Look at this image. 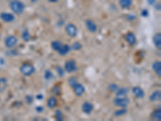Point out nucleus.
Segmentation results:
<instances>
[{
  "label": "nucleus",
  "mask_w": 161,
  "mask_h": 121,
  "mask_svg": "<svg viewBox=\"0 0 161 121\" xmlns=\"http://www.w3.org/2000/svg\"><path fill=\"white\" fill-rule=\"evenodd\" d=\"M10 8L16 15H21L24 11L25 6L24 3L19 0H11L10 2Z\"/></svg>",
  "instance_id": "obj_1"
},
{
  "label": "nucleus",
  "mask_w": 161,
  "mask_h": 121,
  "mask_svg": "<svg viewBox=\"0 0 161 121\" xmlns=\"http://www.w3.org/2000/svg\"><path fill=\"white\" fill-rule=\"evenodd\" d=\"M19 70H20V72H21L22 74L26 76V77L31 76L35 71V67L32 64H30V63H24L20 66Z\"/></svg>",
  "instance_id": "obj_2"
},
{
  "label": "nucleus",
  "mask_w": 161,
  "mask_h": 121,
  "mask_svg": "<svg viewBox=\"0 0 161 121\" xmlns=\"http://www.w3.org/2000/svg\"><path fill=\"white\" fill-rule=\"evenodd\" d=\"M114 104L119 108H127L130 103V99L126 97H116L114 99Z\"/></svg>",
  "instance_id": "obj_3"
},
{
  "label": "nucleus",
  "mask_w": 161,
  "mask_h": 121,
  "mask_svg": "<svg viewBox=\"0 0 161 121\" xmlns=\"http://www.w3.org/2000/svg\"><path fill=\"white\" fill-rule=\"evenodd\" d=\"M65 32L70 37H75L78 35V30L75 24L69 23L65 26Z\"/></svg>",
  "instance_id": "obj_4"
},
{
  "label": "nucleus",
  "mask_w": 161,
  "mask_h": 121,
  "mask_svg": "<svg viewBox=\"0 0 161 121\" xmlns=\"http://www.w3.org/2000/svg\"><path fill=\"white\" fill-rule=\"evenodd\" d=\"M18 43V39L15 36H7V37L5 38V40H4V44L7 48H14L15 46L17 45Z\"/></svg>",
  "instance_id": "obj_5"
},
{
  "label": "nucleus",
  "mask_w": 161,
  "mask_h": 121,
  "mask_svg": "<svg viewBox=\"0 0 161 121\" xmlns=\"http://www.w3.org/2000/svg\"><path fill=\"white\" fill-rule=\"evenodd\" d=\"M64 69L65 71L68 73H72L78 70V66H77V63L74 60H69L67 61L64 64Z\"/></svg>",
  "instance_id": "obj_6"
},
{
  "label": "nucleus",
  "mask_w": 161,
  "mask_h": 121,
  "mask_svg": "<svg viewBox=\"0 0 161 121\" xmlns=\"http://www.w3.org/2000/svg\"><path fill=\"white\" fill-rule=\"evenodd\" d=\"M72 91L74 92V94L77 95V96H81L82 94L85 93L86 91V89H85V86L82 85V84L80 83H77L74 85V86H72Z\"/></svg>",
  "instance_id": "obj_7"
},
{
  "label": "nucleus",
  "mask_w": 161,
  "mask_h": 121,
  "mask_svg": "<svg viewBox=\"0 0 161 121\" xmlns=\"http://www.w3.org/2000/svg\"><path fill=\"white\" fill-rule=\"evenodd\" d=\"M0 19L3 22L5 23H11L16 19V17L13 14L8 13V12H2L0 14Z\"/></svg>",
  "instance_id": "obj_8"
},
{
  "label": "nucleus",
  "mask_w": 161,
  "mask_h": 121,
  "mask_svg": "<svg viewBox=\"0 0 161 121\" xmlns=\"http://www.w3.org/2000/svg\"><path fill=\"white\" fill-rule=\"evenodd\" d=\"M85 23H86V28H87L89 32H92V33H94V32H97V24H95V22L93 21L92 19H86Z\"/></svg>",
  "instance_id": "obj_9"
},
{
  "label": "nucleus",
  "mask_w": 161,
  "mask_h": 121,
  "mask_svg": "<svg viewBox=\"0 0 161 121\" xmlns=\"http://www.w3.org/2000/svg\"><path fill=\"white\" fill-rule=\"evenodd\" d=\"M81 110L84 113H86L87 115L91 114V112L94 111V105L89 102H84L81 105Z\"/></svg>",
  "instance_id": "obj_10"
},
{
  "label": "nucleus",
  "mask_w": 161,
  "mask_h": 121,
  "mask_svg": "<svg viewBox=\"0 0 161 121\" xmlns=\"http://www.w3.org/2000/svg\"><path fill=\"white\" fill-rule=\"evenodd\" d=\"M132 93L134 94V95L138 99H143L145 95L144 91L143 90L140 86H134L132 89Z\"/></svg>",
  "instance_id": "obj_11"
},
{
  "label": "nucleus",
  "mask_w": 161,
  "mask_h": 121,
  "mask_svg": "<svg viewBox=\"0 0 161 121\" xmlns=\"http://www.w3.org/2000/svg\"><path fill=\"white\" fill-rule=\"evenodd\" d=\"M125 40L127 43L130 45H134L136 44V37H135V35H134L133 32H128L126 33V36H125Z\"/></svg>",
  "instance_id": "obj_12"
},
{
  "label": "nucleus",
  "mask_w": 161,
  "mask_h": 121,
  "mask_svg": "<svg viewBox=\"0 0 161 121\" xmlns=\"http://www.w3.org/2000/svg\"><path fill=\"white\" fill-rule=\"evenodd\" d=\"M161 99V93L160 91H155L154 92L151 93V94L149 97V99H150L151 102H157V101H160Z\"/></svg>",
  "instance_id": "obj_13"
},
{
  "label": "nucleus",
  "mask_w": 161,
  "mask_h": 121,
  "mask_svg": "<svg viewBox=\"0 0 161 121\" xmlns=\"http://www.w3.org/2000/svg\"><path fill=\"white\" fill-rule=\"evenodd\" d=\"M128 92L129 90L127 87H125V86L118 87L117 91H116V97H126Z\"/></svg>",
  "instance_id": "obj_14"
},
{
  "label": "nucleus",
  "mask_w": 161,
  "mask_h": 121,
  "mask_svg": "<svg viewBox=\"0 0 161 121\" xmlns=\"http://www.w3.org/2000/svg\"><path fill=\"white\" fill-rule=\"evenodd\" d=\"M152 69L158 77H161V62L156 61L152 64Z\"/></svg>",
  "instance_id": "obj_15"
},
{
  "label": "nucleus",
  "mask_w": 161,
  "mask_h": 121,
  "mask_svg": "<svg viewBox=\"0 0 161 121\" xmlns=\"http://www.w3.org/2000/svg\"><path fill=\"white\" fill-rule=\"evenodd\" d=\"M119 6L123 9H127L131 7L133 4V0H119L118 1Z\"/></svg>",
  "instance_id": "obj_16"
},
{
  "label": "nucleus",
  "mask_w": 161,
  "mask_h": 121,
  "mask_svg": "<svg viewBox=\"0 0 161 121\" xmlns=\"http://www.w3.org/2000/svg\"><path fill=\"white\" fill-rule=\"evenodd\" d=\"M153 43L158 49H161V34L157 33L153 36Z\"/></svg>",
  "instance_id": "obj_17"
},
{
  "label": "nucleus",
  "mask_w": 161,
  "mask_h": 121,
  "mask_svg": "<svg viewBox=\"0 0 161 121\" xmlns=\"http://www.w3.org/2000/svg\"><path fill=\"white\" fill-rule=\"evenodd\" d=\"M71 50V48H70V46H69L68 45H63L62 47L60 48V50L57 53L61 55V56H65V55H67L69 53Z\"/></svg>",
  "instance_id": "obj_18"
},
{
  "label": "nucleus",
  "mask_w": 161,
  "mask_h": 121,
  "mask_svg": "<svg viewBox=\"0 0 161 121\" xmlns=\"http://www.w3.org/2000/svg\"><path fill=\"white\" fill-rule=\"evenodd\" d=\"M56 105H57V99L53 96L50 97L48 99V102H47V106L50 109H52V108H56Z\"/></svg>",
  "instance_id": "obj_19"
},
{
  "label": "nucleus",
  "mask_w": 161,
  "mask_h": 121,
  "mask_svg": "<svg viewBox=\"0 0 161 121\" xmlns=\"http://www.w3.org/2000/svg\"><path fill=\"white\" fill-rule=\"evenodd\" d=\"M62 45H63V44L62 42L59 41V40H54L51 43V47L53 49L54 51L58 52L60 50V48H61Z\"/></svg>",
  "instance_id": "obj_20"
},
{
  "label": "nucleus",
  "mask_w": 161,
  "mask_h": 121,
  "mask_svg": "<svg viewBox=\"0 0 161 121\" xmlns=\"http://www.w3.org/2000/svg\"><path fill=\"white\" fill-rule=\"evenodd\" d=\"M151 118L154 120L160 121L161 120V109L159 108V109H156L152 112L151 114Z\"/></svg>",
  "instance_id": "obj_21"
},
{
  "label": "nucleus",
  "mask_w": 161,
  "mask_h": 121,
  "mask_svg": "<svg viewBox=\"0 0 161 121\" xmlns=\"http://www.w3.org/2000/svg\"><path fill=\"white\" fill-rule=\"evenodd\" d=\"M126 113H127V109L126 108H122L120 109L116 110L114 113V115L116 117H119V116H123L124 115H126Z\"/></svg>",
  "instance_id": "obj_22"
},
{
  "label": "nucleus",
  "mask_w": 161,
  "mask_h": 121,
  "mask_svg": "<svg viewBox=\"0 0 161 121\" xmlns=\"http://www.w3.org/2000/svg\"><path fill=\"white\" fill-rule=\"evenodd\" d=\"M7 86V80L5 78H0V92H3Z\"/></svg>",
  "instance_id": "obj_23"
},
{
  "label": "nucleus",
  "mask_w": 161,
  "mask_h": 121,
  "mask_svg": "<svg viewBox=\"0 0 161 121\" xmlns=\"http://www.w3.org/2000/svg\"><path fill=\"white\" fill-rule=\"evenodd\" d=\"M22 39L24 40V41H28V40L31 39V35H30L29 32L27 29H24L23 32H22Z\"/></svg>",
  "instance_id": "obj_24"
},
{
  "label": "nucleus",
  "mask_w": 161,
  "mask_h": 121,
  "mask_svg": "<svg viewBox=\"0 0 161 121\" xmlns=\"http://www.w3.org/2000/svg\"><path fill=\"white\" fill-rule=\"evenodd\" d=\"M55 117H56V120L62 121L63 120V114L61 110H56L55 112Z\"/></svg>",
  "instance_id": "obj_25"
},
{
  "label": "nucleus",
  "mask_w": 161,
  "mask_h": 121,
  "mask_svg": "<svg viewBox=\"0 0 161 121\" xmlns=\"http://www.w3.org/2000/svg\"><path fill=\"white\" fill-rule=\"evenodd\" d=\"M118 87L119 86L117 85V84L115 83H111L110 85V86H108V88H109V90H110V91H112V92H116L117 91V90L118 89Z\"/></svg>",
  "instance_id": "obj_26"
},
{
  "label": "nucleus",
  "mask_w": 161,
  "mask_h": 121,
  "mask_svg": "<svg viewBox=\"0 0 161 121\" xmlns=\"http://www.w3.org/2000/svg\"><path fill=\"white\" fill-rule=\"evenodd\" d=\"M81 48H82V45H80L79 42H74L72 46V49H73V50H76V51L80 50Z\"/></svg>",
  "instance_id": "obj_27"
},
{
  "label": "nucleus",
  "mask_w": 161,
  "mask_h": 121,
  "mask_svg": "<svg viewBox=\"0 0 161 121\" xmlns=\"http://www.w3.org/2000/svg\"><path fill=\"white\" fill-rule=\"evenodd\" d=\"M53 77V74H52V73L50 71V70H47L45 72V74H44V78H46V79H51Z\"/></svg>",
  "instance_id": "obj_28"
},
{
  "label": "nucleus",
  "mask_w": 161,
  "mask_h": 121,
  "mask_svg": "<svg viewBox=\"0 0 161 121\" xmlns=\"http://www.w3.org/2000/svg\"><path fill=\"white\" fill-rule=\"evenodd\" d=\"M56 72H57V73H58V75H59L60 77H63V76H64V71L61 67L57 66V67H56Z\"/></svg>",
  "instance_id": "obj_29"
},
{
  "label": "nucleus",
  "mask_w": 161,
  "mask_h": 121,
  "mask_svg": "<svg viewBox=\"0 0 161 121\" xmlns=\"http://www.w3.org/2000/svg\"><path fill=\"white\" fill-rule=\"evenodd\" d=\"M77 82H78V80H77V78H74V77H72V78H70L69 79V85L71 86H74Z\"/></svg>",
  "instance_id": "obj_30"
},
{
  "label": "nucleus",
  "mask_w": 161,
  "mask_h": 121,
  "mask_svg": "<svg viewBox=\"0 0 161 121\" xmlns=\"http://www.w3.org/2000/svg\"><path fill=\"white\" fill-rule=\"evenodd\" d=\"M141 16H142L143 17H148V16H149V12H148L147 9H143V10L141 11Z\"/></svg>",
  "instance_id": "obj_31"
},
{
  "label": "nucleus",
  "mask_w": 161,
  "mask_h": 121,
  "mask_svg": "<svg viewBox=\"0 0 161 121\" xmlns=\"http://www.w3.org/2000/svg\"><path fill=\"white\" fill-rule=\"evenodd\" d=\"M32 101H33V98H32V96H31V95H27V96L26 97V102H27V103H32Z\"/></svg>",
  "instance_id": "obj_32"
},
{
  "label": "nucleus",
  "mask_w": 161,
  "mask_h": 121,
  "mask_svg": "<svg viewBox=\"0 0 161 121\" xmlns=\"http://www.w3.org/2000/svg\"><path fill=\"white\" fill-rule=\"evenodd\" d=\"M35 110L37 112H42L44 111V107H41V106H38L35 108Z\"/></svg>",
  "instance_id": "obj_33"
},
{
  "label": "nucleus",
  "mask_w": 161,
  "mask_h": 121,
  "mask_svg": "<svg viewBox=\"0 0 161 121\" xmlns=\"http://www.w3.org/2000/svg\"><path fill=\"white\" fill-rule=\"evenodd\" d=\"M52 92H53V93H55V94H59L60 88H59V87H57V86L54 87L53 90H52Z\"/></svg>",
  "instance_id": "obj_34"
},
{
  "label": "nucleus",
  "mask_w": 161,
  "mask_h": 121,
  "mask_svg": "<svg viewBox=\"0 0 161 121\" xmlns=\"http://www.w3.org/2000/svg\"><path fill=\"white\" fill-rule=\"evenodd\" d=\"M149 5H154V3H156V0H148Z\"/></svg>",
  "instance_id": "obj_35"
},
{
  "label": "nucleus",
  "mask_w": 161,
  "mask_h": 121,
  "mask_svg": "<svg viewBox=\"0 0 161 121\" xmlns=\"http://www.w3.org/2000/svg\"><path fill=\"white\" fill-rule=\"evenodd\" d=\"M36 98H37L38 99H43V95L42 94H38L37 96H36Z\"/></svg>",
  "instance_id": "obj_36"
},
{
  "label": "nucleus",
  "mask_w": 161,
  "mask_h": 121,
  "mask_svg": "<svg viewBox=\"0 0 161 121\" xmlns=\"http://www.w3.org/2000/svg\"><path fill=\"white\" fill-rule=\"evenodd\" d=\"M48 1H49L50 3H56L58 0H48Z\"/></svg>",
  "instance_id": "obj_37"
},
{
  "label": "nucleus",
  "mask_w": 161,
  "mask_h": 121,
  "mask_svg": "<svg viewBox=\"0 0 161 121\" xmlns=\"http://www.w3.org/2000/svg\"><path fill=\"white\" fill-rule=\"evenodd\" d=\"M32 1H36V0H32Z\"/></svg>",
  "instance_id": "obj_38"
}]
</instances>
